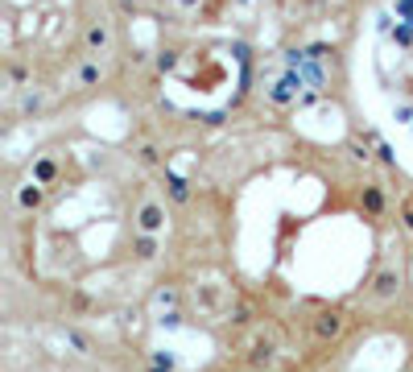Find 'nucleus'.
<instances>
[{
  "label": "nucleus",
  "mask_w": 413,
  "mask_h": 372,
  "mask_svg": "<svg viewBox=\"0 0 413 372\" xmlns=\"http://www.w3.org/2000/svg\"><path fill=\"white\" fill-rule=\"evenodd\" d=\"M343 331H347V319H343L339 310H326V315L314 319V335H319V339H339Z\"/></svg>",
  "instance_id": "nucleus-1"
},
{
  "label": "nucleus",
  "mask_w": 413,
  "mask_h": 372,
  "mask_svg": "<svg viewBox=\"0 0 413 372\" xmlns=\"http://www.w3.org/2000/svg\"><path fill=\"white\" fill-rule=\"evenodd\" d=\"M397 289H401L397 269H384V273H376V281H372V298H376V302H389V298H397Z\"/></svg>",
  "instance_id": "nucleus-2"
},
{
  "label": "nucleus",
  "mask_w": 413,
  "mask_h": 372,
  "mask_svg": "<svg viewBox=\"0 0 413 372\" xmlns=\"http://www.w3.org/2000/svg\"><path fill=\"white\" fill-rule=\"evenodd\" d=\"M161 224H166V211H161L157 203H145V207L137 211V228H140L145 236H153L157 228H161Z\"/></svg>",
  "instance_id": "nucleus-3"
},
{
  "label": "nucleus",
  "mask_w": 413,
  "mask_h": 372,
  "mask_svg": "<svg viewBox=\"0 0 413 372\" xmlns=\"http://www.w3.org/2000/svg\"><path fill=\"white\" fill-rule=\"evenodd\" d=\"M38 203H42V190L38 186H25L21 190V207H38Z\"/></svg>",
  "instance_id": "nucleus-4"
},
{
  "label": "nucleus",
  "mask_w": 413,
  "mask_h": 372,
  "mask_svg": "<svg viewBox=\"0 0 413 372\" xmlns=\"http://www.w3.org/2000/svg\"><path fill=\"white\" fill-rule=\"evenodd\" d=\"M269 360H273V352H269V348H256V352H252V364H256V369H261V364H269Z\"/></svg>",
  "instance_id": "nucleus-5"
},
{
  "label": "nucleus",
  "mask_w": 413,
  "mask_h": 372,
  "mask_svg": "<svg viewBox=\"0 0 413 372\" xmlns=\"http://www.w3.org/2000/svg\"><path fill=\"white\" fill-rule=\"evenodd\" d=\"M364 203H368V211H380V190H368Z\"/></svg>",
  "instance_id": "nucleus-6"
},
{
  "label": "nucleus",
  "mask_w": 413,
  "mask_h": 372,
  "mask_svg": "<svg viewBox=\"0 0 413 372\" xmlns=\"http://www.w3.org/2000/svg\"><path fill=\"white\" fill-rule=\"evenodd\" d=\"M401 220H405V232H413V203H405V207H401Z\"/></svg>",
  "instance_id": "nucleus-7"
},
{
  "label": "nucleus",
  "mask_w": 413,
  "mask_h": 372,
  "mask_svg": "<svg viewBox=\"0 0 413 372\" xmlns=\"http://www.w3.org/2000/svg\"><path fill=\"white\" fill-rule=\"evenodd\" d=\"M137 257H153V240H149V236L137 244Z\"/></svg>",
  "instance_id": "nucleus-8"
},
{
  "label": "nucleus",
  "mask_w": 413,
  "mask_h": 372,
  "mask_svg": "<svg viewBox=\"0 0 413 372\" xmlns=\"http://www.w3.org/2000/svg\"><path fill=\"white\" fill-rule=\"evenodd\" d=\"M153 372H170V369H161V364H153Z\"/></svg>",
  "instance_id": "nucleus-9"
}]
</instances>
